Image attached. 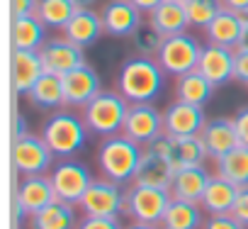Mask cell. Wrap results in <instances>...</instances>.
I'll use <instances>...</instances> for the list:
<instances>
[{"mask_svg":"<svg viewBox=\"0 0 248 229\" xmlns=\"http://www.w3.org/2000/svg\"><path fill=\"white\" fill-rule=\"evenodd\" d=\"M197 71L214 85H226L229 81H233V49L229 47H219V44H204L200 61H197Z\"/></svg>","mask_w":248,"mask_h":229,"instance_id":"17","label":"cell"},{"mask_svg":"<svg viewBox=\"0 0 248 229\" xmlns=\"http://www.w3.org/2000/svg\"><path fill=\"white\" fill-rule=\"evenodd\" d=\"M204 125H207L204 107H197L175 98L163 110V132L168 137H192V134H200Z\"/></svg>","mask_w":248,"mask_h":229,"instance_id":"13","label":"cell"},{"mask_svg":"<svg viewBox=\"0 0 248 229\" xmlns=\"http://www.w3.org/2000/svg\"><path fill=\"white\" fill-rule=\"evenodd\" d=\"M76 10H78V5L73 0H39L37 15L46 27L63 30L68 25V20L76 15Z\"/></svg>","mask_w":248,"mask_h":229,"instance_id":"32","label":"cell"},{"mask_svg":"<svg viewBox=\"0 0 248 229\" xmlns=\"http://www.w3.org/2000/svg\"><path fill=\"white\" fill-rule=\"evenodd\" d=\"M27 229H78L76 210L71 202L54 200L51 205L27 217Z\"/></svg>","mask_w":248,"mask_h":229,"instance_id":"22","label":"cell"},{"mask_svg":"<svg viewBox=\"0 0 248 229\" xmlns=\"http://www.w3.org/2000/svg\"><path fill=\"white\" fill-rule=\"evenodd\" d=\"M233 125H236V134H238V144L248 147V105L238 107L233 114Z\"/></svg>","mask_w":248,"mask_h":229,"instance_id":"39","label":"cell"},{"mask_svg":"<svg viewBox=\"0 0 248 229\" xmlns=\"http://www.w3.org/2000/svg\"><path fill=\"white\" fill-rule=\"evenodd\" d=\"M127 205V190H122L119 183L109 178H97L85 190L83 200L78 202L80 212L88 217H119Z\"/></svg>","mask_w":248,"mask_h":229,"instance_id":"8","label":"cell"},{"mask_svg":"<svg viewBox=\"0 0 248 229\" xmlns=\"http://www.w3.org/2000/svg\"><path fill=\"white\" fill-rule=\"evenodd\" d=\"M146 20H149L163 37L187 32V27H190L187 8H185L183 0H163L158 8H154V10L146 15Z\"/></svg>","mask_w":248,"mask_h":229,"instance_id":"21","label":"cell"},{"mask_svg":"<svg viewBox=\"0 0 248 229\" xmlns=\"http://www.w3.org/2000/svg\"><path fill=\"white\" fill-rule=\"evenodd\" d=\"M78 229H124L119 224L117 217H88L83 214V219L78 222Z\"/></svg>","mask_w":248,"mask_h":229,"instance_id":"36","label":"cell"},{"mask_svg":"<svg viewBox=\"0 0 248 229\" xmlns=\"http://www.w3.org/2000/svg\"><path fill=\"white\" fill-rule=\"evenodd\" d=\"M214 171L217 176L226 178L236 188H246L248 185V147L238 144L236 149L224 154L219 161H214Z\"/></svg>","mask_w":248,"mask_h":229,"instance_id":"31","label":"cell"},{"mask_svg":"<svg viewBox=\"0 0 248 229\" xmlns=\"http://www.w3.org/2000/svg\"><path fill=\"white\" fill-rule=\"evenodd\" d=\"M221 3H224L226 10H233V13H238V15L248 13V0H221Z\"/></svg>","mask_w":248,"mask_h":229,"instance_id":"41","label":"cell"},{"mask_svg":"<svg viewBox=\"0 0 248 229\" xmlns=\"http://www.w3.org/2000/svg\"><path fill=\"white\" fill-rule=\"evenodd\" d=\"M202 54V44L190 34V32H180V34H170L163 37V44L156 54V61L161 64V68L168 76H183L197 68Z\"/></svg>","mask_w":248,"mask_h":229,"instance_id":"6","label":"cell"},{"mask_svg":"<svg viewBox=\"0 0 248 229\" xmlns=\"http://www.w3.org/2000/svg\"><path fill=\"white\" fill-rule=\"evenodd\" d=\"M73 3H76L78 8H90V5L95 3V0H73Z\"/></svg>","mask_w":248,"mask_h":229,"instance_id":"46","label":"cell"},{"mask_svg":"<svg viewBox=\"0 0 248 229\" xmlns=\"http://www.w3.org/2000/svg\"><path fill=\"white\" fill-rule=\"evenodd\" d=\"M141 151H144L141 144L132 142L122 132L112 134V137H105L97 147L100 173L105 178L119 183V185L134 183V176H137V168H139V161H141Z\"/></svg>","mask_w":248,"mask_h":229,"instance_id":"2","label":"cell"},{"mask_svg":"<svg viewBox=\"0 0 248 229\" xmlns=\"http://www.w3.org/2000/svg\"><path fill=\"white\" fill-rule=\"evenodd\" d=\"M122 134L141 147H146L149 142L166 134L163 132V112L154 102H132L127 120H124V127H122Z\"/></svg>","mask_w":248,"mask_h":229,"instance_id":"10","label":"cell"},{"mask_svg":"<svg viewBox=\"0 0 248 229\" xmlns=\"http://www.w3.org/2000/svg\"><path fill=\"white\" fill-rule=\"evenodd\" d=\"M124 229H161V224H149V222H132Z\"/></svg>","mask_w":248,"mask_h":229,"instance_id":"45","label":"cell"},{"mask_svg":"<svg viewBox=\"0 0 248 229\" xmlns=\"http://www.w3.org/2000/svg\"><path fill=\"white\" fill-rule=\"evenodd\" d=\"M170 147H173V137H168V134H161L158 139L149 142L144 147V151H141V161H139L134 183L170 190L173 178H175V166H173V159H170Z\"/></svg>","mask_w":248,"mask_h":229,"instance_id":"5","label":"cell"},{"mask_svg":"<svg viewBox=\"0 0 248 229\" xmlns=\"http://www.w3.org/2000/svg\"><path fill=\"white\" fill-rule=\"evenodd\" d=\"M44 73L46 71L39 51H30V49L13 51V88L17 95H27Z\"/></svg>","mask_w":248,"mask_h":229,"instance_id":"20","label":"cell"},{"mask_svg":"<svg viewBox=\"0 0 248 229\" xmlns=\"http://www.w3.org/2000/svg\"><path fill=\"white\" fill-rule=\"evenodd\" d=\"M46 39H49L46 37V25L39 20V15L13 17V47L15 49L39 51Z\"/></svg>","mask_w":248,"mask_h":229,"instance_id":"27","label":"cell"},{"mask_svg":"<svg viewBox=\"0 0 248 229\" xmlns=\"http://www.w3.org/2000/svg\"><path fill=\"white\" fill-rule=\"evenodd\" d=\"M56 197L54 183L46 173H34V176H22L15 190V212L17 217H30L39 212L42 207L51 205Z\"/></svg>","mask_w":248,"mask_h":229,"instance_id":"12","label":"cell"},{"mask_svg":"<svg viewBox=\"0 0 248 229\" xmlns=\"http://www.w3.org/2000/svg\"><path fill=\"white\" fill-rule=\"evenodd\" d=\"M166 71L161 64L151 56H132L119 66L117 73V90L129 102H154L163 85H166Z\"/></svg>","mask_w":248,"mask_h":229,"instance_id":"1","label":"cell"},{"mask_svg":"<svg viewBox=\"0 0 248 229\" xmlns=\"http://www.w3.org/2000/svg\"><path fill=\"white\" fill-rule=\"evenodd\" d=\"M236 195H238V188L233 183H229L226 178L214 173L209 178L204 193H202L200 205L207 214H226V212H231V207L236 202Z\"/></svg>","mask_w":248,"mask_h":229,"instance_id":"25","label":"cell"},{"mask_svg":"<svg viewBox=\"0 0 248 229\" xmlns=\"http://www.w3.org/2000/svg\"><path fill=\"white\" fill-rule=\"evenodd\" d=\"M233 81L248 85V49H233Z\"/></svg>","mask_w":248,"mask_h":229,"instance_id":"37","label":"cell"},{"mask_svg":"<svg viewBox=\"0 0 248 229\" xmlns=\"http://www.w3.org/2000/svg\"><path fill=\"white\" fill-rule=\"evenodd\" d=\"M231 214L243 224L248 227V185L246 188H238V195H236V202L231 207Z\"/></svg>","mask_w":248,"mask_h":229,"instance_id":"38","label":"cell"},{"mask_svg":"<svg viewBox=\"0 0 248 229\" xmlns=\"http://www.w3.org/2000/svg\"><path fill=\"white\" fill-rule=\"evenodd\" d=\"M241 27H243V15L233 13V10H221L207 27H204V37L209 44H219V47H229L236 49L238 39H241Z\"/></svg>","mask_w":248,"mask_h":229,"instance_id":"23","label":"cell"},{"mask_svg":"<svg viewBox=\"0 0 248 229\" xmlns=\"http://www.w3.org/2000/svg\"><path fill=\"white\" fill-rule=\"evenodd\" d=\"M49 178L54 183L56 197L63 202H71V205H78L83 200L85 190L90 188V183L95 180L90 168L80 161H73V159H61L51 168Z\"/></svg>","mask_w":248,"mask_h":229,"instance_id":"9","label":"cell"},{"mask_svg":"<svg viewBox=\"0 0 248 229\" xmlns=\"http://www.w3.org/2000/svg\"><path fill=\"white\" fill-rule=\"evenodd\" d=\"M39 56H42L44 71L54 73V76H63V73H68V71L85 64L83 49L76 47L73 42H68L63 34L61 37H49L44 42V47L39 49Z\"/></svg>","mask_w":248,"mask_h":229,"instance_id":"15","label":"cell"},{"mask_svg":"<svg viewBox=\"0 0 248 229\" xmlns=\"http://www.w3.org/2000/svg\"><path fill=\"white\" fill-rule=\"evenodd\" d=\"M185 8H187L190 27L204 30V27L224 10V3H221V0H187Z\"/></svg>","mask_w":248,"mask_h":229,"instance_id":"34","label":"cell"},{"mask_svg":"<svg viewBox=\"0 0 248 229\" xmlns=\"http://www.w3.org/2000/svg\"><path fill=\"white\" fill-rule=\"evenodd\" d=\"M236 49H248V15H243V27H241V39Z\"/></svg>","mask_w":248,"mask_h":229,"instance_id":"44","label":"cell"},{"mask_svg":"<svg viewBox=\"0 0 248 229\" xmlns=\"http://www.w3.org/2000/svg\"><path fill=\"white\" fill-rule=\"evenodd\" d=\"M54 151L42 139V134H25L13 142V166L22 176L46 173L54 166Z\"/></svg>","mask_w":248,"mask_h":229,"instance_id":"11","label":"cell"},{"mask_svg":"<svg viewBox=\"0 0 248 229\" xmlns=\"http://www.w3.org/2000/svg\"><path fill=\"white\" fill-rule=\"evenodd\" d=\"M63 83V105L66 107H85L100 93V76L90 64H83L61 76Z\"/></svg>","mask_w":248,"mask_h":229,"instance_id":"16","label":"cell"},{"mask_svg":"<svg viewBox=\"0 0 248 229\" xmlns=\"http://www.w3.org/2000/svg\"><path fill=\"white\" fill-rule=\"evenodd\" d=\"M39 0H13V17H25V15H37Z\"/></svg>","mask_w":248,"mask_h":229,"instance_id":"40","label":"cell"},{"mask_svg":"<svg viewBox=\"0 0 248 229\" xmlns=\"http://www.w3.org/2000/svg\"><path fill=\"white\" fill-rule=\"evenodd\" d=\"M202 212L204 210L200 202L173 197L161 219V229H202V224H204Z\"/></svg>","mask_w":248,"mask_h":229,"instance_id":"26","label":"cell"},{"mask_svg":"<svg viewBox=\"0 0 248 229\" xmlns=\"http://www.w3.org/2000/svg\"><path fill=\"white\" fill-rule=\"evenodd\" d=\"M170 159H173L175 171H180V168H190V166H204L209 154H207L202 137L192 134V137H173Z\"/></svg>","mask_w":248,"mask_h":229,"instance_id":"29","label":"cell"},{"mask_svg":"<svg viewBox=\"0 0 248 229\" xmlns=\"http://www.w3.org/2000/svg\"><path fill=\"white\" fill-rule=\"evenodd\" d=\"M212 173L204 166H190V168H180L175 171L173 185H170V195L178 200H190V202H200L202 193L209 183Z\"/></svg>","mask_w":248,"mask_h":229,"instance_id":"24","label":"cell"},{"mask_svg":"<svg viewBox=\"0 0 248 229\" xmlns=\"http://www.w3.org/2000/svg\"><path fill=\"white\" fill-rule=\"evenodd\" d=\"M132 3H134V5H137V8L144 13V15H149L154 8H158V5L163 3V0H132Z\"/></svg>","mask_w":248,"mask_h":229,"instance_id":"42","label":"cell"},{"mask_svg":"<svg viewBox=\"0 0 248 229\" xmlns=\"http://www.w3.org/2000/svg\"><path fill=\"white\" fill-rule=\"evenodd\" d=\"M88 134L90 132L83 117L68 110H54V114H49L46 122L42 125V139L59 159H71L73 154H78L85 147Z\"/></svg>","mask_w":248,"mask_h":229,"instance_id":"4","label":"cell"},{"mask_svg":"<svg viewBox=\"0 0 248 229\" xmlns=\"http://www.w3.org/2000/svg\"><path fill=\"white\" fill-rule=\"evenodd\" d=\"M61 32H63V37H66L68 42H73L76 47L88 49V47H93V44L105 34V25H102L100 13H95L93 8H78L76 15L68 20V25H66Z\"/></svg>","mask_w":248,"mask_h":229,"instance_id":"18","label":"cell"},{"mask_svg":"<svg viewBox=\"0 0 248 229\" xmlns=\"http://www.w3.org/2000/svg\"><path fill=\"white\" fill-rule=\"evenodd\" d=\"M129 100L124 98L119 90H100L83 110H80V117L88 127L90 134L97 137H112L119 134L124 127V120H127V112H129Z\"/></svg>","mask_w":248,"mask_h":229,"instance_id":"3","label":"cell"},{"mask_svg":"<svg viewBox=\"0 0 248 229\" xmlns=\"http://www.w3.org/2000/svg\"><path fill=\"white\" fill-rule=\"evenodd\" d=\"M183 3H187V0H183Z\"/></svg>","mask_w":248,"mask_h":229,"instance_id":"47","label":"cell"},{"mask_svg":"<svg viewBox=\"0 0 248 229\" xmlns=\"http://www.w3.org/2000/svg\"><path fill=\"white\" fill-rule=\"evenodd\" d=\"M15 139H20V137H25V134H30L27 132V125H25V117L22 114H15Z\"/></svg>","mask_w":248,"mask_h":229,"instance_id":"43","label":"cell"},{"mask_svg":"<svg viewBox=\"0 0 248 229\" xmlns=\"http://www.w3.org/2000/svg\"><path fill=\"white\" fill-rule=\"evenodd\" d=\"M173 195L166 188H154V185H139L132 183L127 188V212L134 222H149V224H161Z\"/></svg>","mask_w":248,"mask_h":229,"instance_id":"7","label":"cell"},{"mask_svg":"<svg viewBox=\"0 0 248 229\" xmlns=\"http://www.w3.org/2000/svg\"><path fill=\"white\" fill-rule=\"evenodd\" d=\"M214 93V85L195 68L190 73H183L175 78V98L183 100V102H190V105H197V107H204L209 102Z\"/></svg>","mask_w":248,"mask_h":229,"instance_id":"28","label":"cell"},{"mask_svg":"<svg viewBox=\"0 0 248 229\" xmlns=\"http://www.w3.org/2000/svg\"><path fill=\"white\" fill-rule=\"evenodd\" d=\"M129 39H132V47H134L137 56H151V59H156V54L163 44V34L149 20H144Z\"/></svg>","mask_w":248,"mask_h":229,"instance_id":"33","label":"cell"},{"mask_svg":"<svg viewBox=\"0 0 248 229\" xmlns=\"http://www.w3.org/2000/svg\"><path fill=\"white\" fill-rule=\"evenodd\" d=\"M202 229H248V227H243L231 212H226V214H209Z\"/></svg>","mask_w":248,"mask_h":229,"instance_id":"35","label":"cell"},{"mask_svg":"<svg viewBox=\"0 0 248 229\" xmlns=\"http://www.w3.org/2000/svg\"><path fill=\"white\" fill-rule=\"evenodd\" d=\"M204 147H207V154L209 159L219 161L224 154H229L231 149L238 147V134H236V125H233V117H214V120H207L204 130L200 132Z\"/></svg>","mask_w":248,"mask_h":229,"instance_id":"19","label":"cell"},{"mask_svg":"<svg viewBox=\"0 0 248 229\" xmlns=\"http://www.w3.org/2000/svg\"><path fill=\"white\" fill-rule=\"evenodd\" d=\"M100 17L105 25V34L109 37H132L137 27L146 20L132 0H107L100 10Z\"/></svg>","mask_w":248,"mask_h":229,"instance_id":"14","label":"cell"},{"mask_svg":"<svg viewBox=\"0 0 248 229\" xmlns=\"http://www.w3.org/2000/svg\"><path fill=\"white\" fill-rule=\"evenodd\" d=\"M27 100L34 110H59L63 105V83L61 76L44 73L34 88L27 93Z\"/></svg>","mask_w":248,"mask_h":229,"instance_id":"30","label":"cell"}]
</instances>
